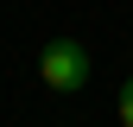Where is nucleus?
<instances>
[{
	"mask_svg": "<svg viewBox=\"0 0 133 127\" xmlns=\"http://www.w3.org/2000/svg\"><path fill=\"white\" fill-rule=\"evenodd\" d=\"M38 76H44L51 95H76L82 83H89V51H82L76 38H51L38 51Z\"/></svg>",
	"mask_w": 133,
	"mask_h": 127,
	"instance_id": "f257e3e1",
	"label": "nucleus"
},
{
	"mask_svg": "<svg viewBox=\"0 0 133 127\" xmlns=\"http://www.w3.org/2000/svg\"><path fill=\"white\" fill-rule=\"evenodd\" d=\"M114 115H121V127H133V76L121 83V95H114Z\"/></svg>",
	"mask_w": 133,
	"mask_h": 127,
	"instance_id": "f03ea898",
	"label": "nucleus"
}]
</instances>
